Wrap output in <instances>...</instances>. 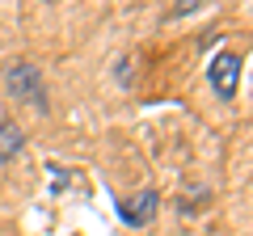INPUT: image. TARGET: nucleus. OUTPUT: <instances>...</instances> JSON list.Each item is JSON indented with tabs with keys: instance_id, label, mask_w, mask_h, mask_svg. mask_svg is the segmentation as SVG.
<instances>
[{
	"instance_id": "nucleus-1",
	"label": "nucleus",
	"mask_w": 253,
	"mask_h": 236,
	"mask_svg": "<svg viewBox=\"0 0 253 236\" xmlns=\"http://www.w3.org/2000/svg\"><path fill=\"white\" fill-rule=\"evenodd\" d=\"M241 64H245V59H241L236 51H219L215 59H211V72H207V76H211V89H215L224 101L236 97V84H241Z\"/></svg>"
},
{
	"instance_id": "nucleus-2",
	"label": "nucleus",
	"mask_w": 253,
	"mask_h": 236,
	"mask_svg": "<svg viewBox=\"0 0 253 236\" xmlns=\"http://www.w3.org/2000/svg\"><path fill=\"white\" fill-rule=\"evenodd\" d=\"M9 89L17 93V97L34 101L38 110H46V97H42V80H38V68H30V64H17V68H9Z\"/></svg>"
},
{
	"instance_id": "nucleus-3",
	"label": "nucleus",
	"mask_w": 253,
	"mask_h": 236,
	"mask_svg": "<svg viewBox=\"0 0 253 236\" xmlns=\"http://www.w3.org/2000/svg\"><path fill=\"white\" fill-rule=\"evenodd\" d=\"M156 202H161V198H156V190H144L139 198H123L118 207H123L126 224H148V219L156 215Z\"/></svg>"
},
{
	"instance_id": "nucleus-4",
	"label": "nucleus",
	"mask_w": 253,
	"mask_h": 236,
	"mask_svg": "<svg viewBox=\"0 0 253 236\" xmlns=\"http://www.w3.org/2000/svg\"><path fill=\"white\" fill-rule=\"evenodd\" d=\"M21 131L13 127V122H0V160H9V156H17L21 152Z\"/></svg>"
}]
</instances>
